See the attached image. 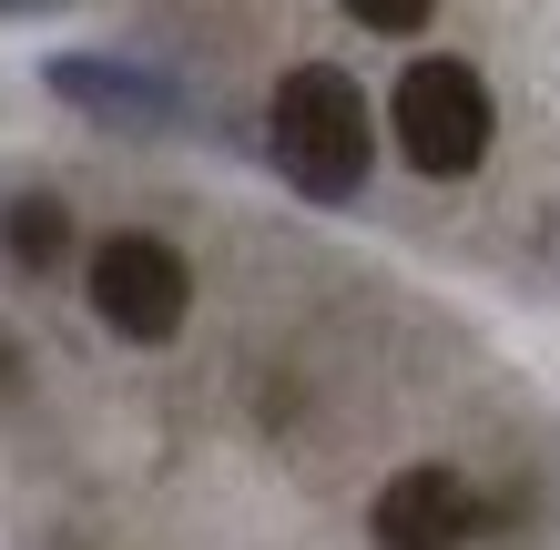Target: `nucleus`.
Here are the masks:
<instances>
[{
    "instance_id": "1",
    "label": "nucleus",
    "mask_w": 560,
    "mask_h": 550,
    "mask_svg": "<svg viewBox=\"0 0 560 550\" xmlns=\"http://www.w3.org/2000/svg\"><path fill=\"white\" fill-rule=\"evenodd\" d=\"M266 143H276V174L316 204H347L368 184V153H377V122H368V92H357L337 61H306V72L276 82V113H266Z\"/></svg>"
},
{
    "instance_id": "2",
    "label": "nucleus",
    "mask_w": 560,
    "mask_h": 550,
    "mask_svg": "<svg viewBox=\"0 0 560 550\" xmlns=\"http://www.w3.org/2000/svg\"><path fill=\"white\" fill-rule=\"evenodd\" d=\"M387 122H398V153H408L418 174H469L479 153H489V133H500L489 82L469 72V61H408Z\"/></svg>"
},
{
    "instance_id": "3",
    "label": "nucleus",
    "mask_w": 560,
    "mask_h": 550,
    "mask_svg": "<svg viewBox=\"0 0 560 550\" xmlns=\"http://www.w3.org/2000/svg\"><path fill=\"white\" fill-rule=\"evenodd\" d=\"M92 316L113 337H133V347H163L194 316V266L163 235H113L92 255Z\"/></svg>"
},
{
    "instance_id": "4",
    "label": "nucleus",
    "mask_w": 560,
    "mask_h": 550,
    "mask_svg": "<svg viewBox=\"0 0 560 550\" xmlns=\"http://www.w3.org/2000/svg\"><path fill=\"white\" fill-rule=\"evenodd\" d=\"M368 540L377 550H458V540H479L469 479L458 469H398L377 490V510H368Z\"/></svg>"
},
{
    "instance_id": "5",
    "label": "nucleus",
    "mask_w": 560,
    "mask_h": 550,
    "mask_svg": "<svg viewBox=\"0 0 560 550\" xmlns=\"http://www.w3.org/2000/svg\"><path fill=\"white\" fill-rule=\"evenodd\" d=\"M0 255H11L21 276H51L61 255H72V214H61V194H21V204L0 214Z\"/></svg>"
},
{
    "instance_id": "6",
    "label": "nucleus",
    "mask_w": 560,
    "mask_h": 550,
    "mask_svg": "<svg viewBox=\"0 0 560 550\" xmlns=\"http://www.w3.org/2000/svg\"><path fill=\"white\" fill-rule=\"evenodd\" d=\"M61 92H82L92 113H163L153 82H122V72H92V61H61Z\"/></svg>"
},
{
    "instance_id": "7",
    "label": "nucleus",
    "mask_w": 560,
    "mask_h": 550,
    "mask_svg": "<svg viewBox=\"0 0 560 550\" xmlns=\"http://www.w3.org/2000/svg\"><path fill=\"white\" fill-rule=\"evenodd\" d=\"M439 0H347V21H368V31H418Z\"/></svg>"
}]
</instances>
